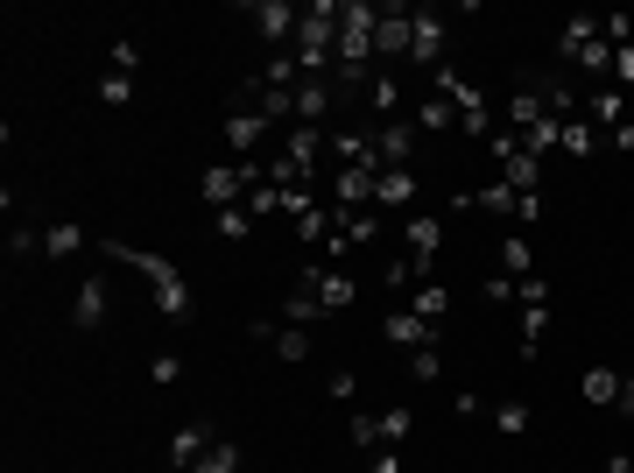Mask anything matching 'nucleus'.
Returning <instances> with one entry per match:
<instances>
[{
	"label": "nucleus",
	"instance_id": "423d86ee",
	"mask_svg": "<svg viewBox=\"0 0 634 473\" xmlns=\"http://www.w3.org/2000/svg\"><path fill=\"white\" fill-rule=\"evenodd\" d=\"M444 36H451V22L437 8H416V36H410V64L430 78V71H444Z\"/></svg>",
	"mask_w": 634,
	"mask_h": 473
},
{
	"label": "nucleus",
	"instance_id": "20e7f679",
	"mask_svg": "<svg viewBox=\"0 0 634 473\" xmlns=\"http://www.w3.org/2000/svg\"><path fill=\"white\" fill-rule=\"evenodd\" d=\"M402 247H410V276L416 283H430V269H437V247H444V213H410L402 219Z\"/></svg>",
	"mask_w": 634,
	"mask_h": 473
},
{
	"label": "nucleus",
	"instance_id": "2f4dec72",
	"mask_svg": "<svg viewBox=\"0 0 634 473\" xmlns=\"http://www.w3.org/2000/svg\"><path fill=\"white\" fill-rule=\"evenodd\" d=\"M247 213H254V219H276V213H282V191L268 184V177H261V184L247 191Z\"/></svg>",
	"mask_w": 634,
	"mask_h": 473
},
{
	"label": "nucleus",
	"instance_id": "c85d7f7f",
	"mask_svg": "<svg viewBox=\"0 0 634 473\" xmlns=\"http://www.w3.org/2000/svg\"><path fill=\"white\" fill-rule=\"evenodd\" d=\"M367 107L395 121V107H402V85H395V78H367Z\"/></svg>",
	"mask_w": 634,
	"mask_h": 473
},
{
	"label": "nucleus",
	"instance_id": "a19ab883",
	"mask_svg": "<svg viewBox=\"0 0 634 473\" xmlns=\"http://www.w3.org/2000/svg\"><path fill=\"white\" fill-rule=\"evenodd\" d=\"M148 375H156V381H162V389H170V381H176V375H184V361H176V353H170V347H162V353H156V361H148Z\"/></svg>",
	"mask_w": 634,
	"mask_h": 473
},
{
	"label": "nucleus",
	"instance_id": "e433bc0d",
	"mask_svg": "<svg viewBox=\"0 0 634 473\" xmlns=\"http://www.w3.org/2000/svg\"><path fill=\"white\" fill-rule=\"evenodd\" d=\"M515 298H522V312H542V304H550V283H542V276H522Z\"/></svg>",
	"mask_w": 634,
	"mask_h": 473
},
{
	"label": "nucleus",
	"instance_id": "09e8293b",
	"mask_svg": "<svg viewBox=\"0 0 634 473\" xmlns=\"http://www.w3.org/2000/svg\"><path fill=\"white\" fill-rule=\"evenodd\" d=\"M627 460H634V452H627Z\"/></svg>",
	"mask_w": 634,
	"mask_h": 473
},
{
	"label": "nucleus",
	"instance_id": "72a5a7b5",
	"mask_svg": "<svg viewBox=\"0 0 634 473\" xmlns=\"http://www.w3.org/2000/svg\"><path fill=\"white\" fill-rule=\"evenodd\" d=\"M198 473H240V446H233V438H219V446L205 452V466H198Z\"/></svg>",
	"mask_w": 634,
	"mask_h": 473
},
{
	"label": "nucleus",
	"instance_id": "f3484780",
	"mask_svg": "<svg viewBox=\"0 0 634 473\" xmlns=\"http://www.w3.org/2000/svg\"><path fill=\"white\" fill-rule=\"evenodd\" d=\"M106 304H113V298H106V276H85V283H78V304H71V325H78V332H99V325H106Z\"/></svg>",
	"mask_w": 634,
	"mask_h": 473
},
{
	"label": "nucleus",
	"instance_id": "2eb2a0df",
	"mask_svg": "<svg viewBox=\"0 0 634 473\" xmlns=\"http://www.w3.org/2000/svg\"><path fill=\"white\" fill-rule=\"evenodd\" d=\"M211 446H219V432H211V424H205V417H198V424H184V432H176V438H170V466H184V473H198Z\"/></svg>",
	"mask_w": 634,
	"mask_h": 473
},
{
	"label": "nucleus",
	"instance_id": "cd10ccee",
	"mask_svg": "<svg viewBox=\"0 0 634 473\" xmlns=\"http://www.w3.org/2000/svg\"><path fill=\"white\" fill-rule=\"evenodd\" d=\"M78 247H85V233H78V227H50V233H42V255H50V262H71Z\"/></svg>",
	"mask_w": 634,
	"mask_h": 473
},
{
	"label": "nucleus",
	"instance_id": "f8f14e48",
	"mask_svg": "<svg viewBox=\"0 0 634 473\" xmlns=\"http://www.w3.org/2000/svg\"><path fill=\"white\" fill-rule=\"evenodd\" d=\"M410 156H416L410 121H381V128H374V162H381V170H410Z\"/></svg>",
	"mask_w": 634,
	"mask_h": 473
},
{
	"label": "nucleus",
	"instance_id": "0eeeda50",
	"mask_svg": "<svg viewBox=\"0 0 634 473\" xmlns=\"http://www.w3.org/2000/svg\"><path fill=\"white\" fill-rule=\"evenodd\" d=\"M487 149H493V162H501V184H515V191H536L542 184V156H528L515 135H493Z\"/></svg>",
	"mask_w": 634,
	"mask_h": 473
},
{
	"label": "nucleus",
	"instance_id": "412c9836",
	"mask_svg": "<svg viewBox=\"0 0 634 473\" xmlns=\"http://www.w3.org/2000/svg\"><path fill=\"white\" fill-rule=\"evenodd\" d=\"M578 396H585L593 410H613V403H621V367H607V361H599V367H585Z\"/></svg>",
	"mask_w": 634,
	"mask_h": 473
},
{
	"label": "nucleus",
	"instance_id": "dca6fc26",
	"mask_svg": "<svg viewBox=\"0 0 634 473\" xmlns=\"http://www.w3.org/2000/svg\"><path fill=\"white\" fill-rule=\"evenodd\" d=\"M416 14L410 8H381V28H374V57H410Z\"/></svg>",
	"mask_w": 634,
	"mask_h": 473
},
{
	"label": "nucleus",
	"instance_id": "c9c22d12",
	"mask_svg": "<svg viewBox=\"0 0 634 473\" xmlns=\"http://www.w3.org/2000/svg\"><path fill=\"white\" fill-rule=\"evenodd\" d=\"M219 233H225V241H247V233H254V213H247V205H233V213H219Z\"/></svg>",
	"mask_w": 634,
	"mask_h": 473
},
{
	"label": "nucleus",
	"instance_id": "49530a36",
	"mask_svg": "<svg viewBox=\"0 0 634 473\" xmlns=\"http://www.w3.org/2000/svg\"><path fill=\"white\" fill-rule=\"evenodd\" d=\"M487 298H493V304H508V298H515V276L493 269V276H487Z\"/></svg>",
	"mask_w": 634,
	"mask_h": 473
},
{
	"label": "nucleus",
	"instance_id": "ea45409f",
	"mask_svg": "<svg viewBox=\"0 0 634 473\" xmlns=\"http://www.w3.org/2000/svg\"><path fill=\"white\" fill-rule=\"evenodd\" d=\"M325 389L339 396V403H353V396H359V375H353V367H331V375H325Z\"/></svg>",
	"mask_w": 634,
	"mask_h": 473
},
{
	"label": "nucleus",
	"instance_id": "6e6552de",
	"mask_svg": "<svg viewBox=\"0 0 634 473\" xmlns=\"http://www.w3.org/2000/svg\"><path fill=\"white\" fill-rule=\"evenodd\" d=\"M381 332H388V347H402V353H423V347H444V339H437V325H430V318H416L410 304H395V312L381 318Z\"/></svg>",
	"mask_w": 634,
	"mask_h": 473
},
{
	"label": "nucleus",
	"instance_id": "a211bd4d",
	"mask_svg": "<svg viewBox=\"0 0 634 473\" xmlns=\"http://www.w3.org/2000/svg\"><path fill=\"white\" fill-rule=\"evenodd\" d=\"M374 205H381V213H410L416 205V170H381L374 177Z\"/></svg>",
	"mask_w": 634,
	"mask_h": 473
},
{
	"label": "nucleus",
	"instance_id": "5701e85b",
	"mask_svg": "<svg viewBox=\"0 0 634 473\" xmlns=\"http://www.w3.org/2000/svg\"><path fill=\"white\" fill-rule=\"evenodd\" d=\"M501 276H515V283H522V276H536V247H528L522 233H508V241H501Z\"/></svg>",
	"mask_w": 634,
	"mask_h": 473
},
{
	"label": "nucleus",
	"instance_id": "f257e3e1",
	"mask_svg": "<svg viewBox=\"0 0 634 473\" xmlns=\"http://www.w3.org/2000/svg\"><path fill=\"white\" fill-rule=\"evenodd\" d=\"M99 255H106V262H127V269L142 276L148 290H156V312H162V318H191V283L176 276V262L148 255V247H127V241H99Z\"/></svg>",
	"mask_w": 634,
	"mask_h": 473
},
{
	"label": "nucleus",
	"instance_id": "c03bdc74",
	"mask_svg": "<svg viewBox=\"0 0 634 473\" xmlns=\"http://www.w3.org/2000/svg\"><path fill=\"white\" fill-rule=\"evenodd\" d=\"M113 71H127V78L142 71V50H134V36H120V43H113Z\"/></svg>",
	"mask_w": 634,
	"mask_h": 473
},
{
	"label": "nucleus",
	"instance_id": "bb28decb",
	"mask_svg": "<svg viewBox=\"0 0 634 473\" xmlns=\"http://www.w3.org/2000/svg\"><path fill=\"white\" fill-rule=\"evenodd\" d=\"M374 446H410V410H381V417H374Z\"/></svg>",
	"mask_w": 634,
	"mask_h": 473
},
{
	"label": "nucleus",
	"instance_id": "9d476101",
	"mask_svg": "<svg viewBox=\"0 0 634 473\" xmlns=\"http://www.w3.org/2000/svg\"><path fill=\"white\" fill-rule=\"evenodd\" d=\"M585 121H593L599 135H613V128H627V121H634L627 93H621V85H593V99H585Z\"/></svg>",
	"mask_w": 634,
	"mask_h": 473
},
{
	"label": "nucleus",
	"instance_id": "473e14b6",
	"mask_svg": "<svg viewBox=\"0 0 634 473\" xmlns=\"http://www.w3.org/2000/svg\"><path fill=\"white\" fill-rule=\"evenodd\" d=\"M542 332H550V304H542V312H522V361L542 347Z\"/></svg>",
	"mask_w": 634,
	"mask_h": 473
},
{
	"label": "nucleus",
	"instance_id": "de8ad7c7",
	"mask_svg": "<svg viewBox=\"0 0 634 473\" xmlns=\"http://www.w3.org/2000/svg\"><path fill=\"white\" fill-rule=\"evenodd\" d=\"M613 410H621V417H634V375H621V403H613Z\"/></svg>",
	"mask_w": 634,
	"mask_h": 473
},
{
	"label": "nucleus",
	"instance_id": "79ce46f5",
	"mask_svg": "<svg viewBox=\"0 0 634 473\" xmlns=\"http://www.w3.org/2000/svg\"><path fill=\"white\" fill-rule=\"evenodd\" d=\"M367 473H402V446H374L367 452Z\"/></svg>",
	"mask_w": 634,
	"mask_h": 473
},
{
	"label": "nucleus",
	"instance_id": "f03ea898",
	"mask_svg": "<svg viewBox=\"0 0 634 473\" xmlns=\"http://www.w3.org/2000/svg\"><path fill=\"white\" fill-rule=\"evenodd\" d=\"M374 28H381V8H374V0H339V71L374 64Z\"/></svg>",
	"mask_w": 634,
	"mask_h": 473
},
{
	"label": "nucleus",
	"instance_id": "7c9ffc66",
	"mask_svg": "<svg viewBox=\"0 0 634 473\" xmlns=\"http://www.w3.org/2000/svg\"><path fill=\"white\" fill-rule=\"evenodd\" d=\"M276 353H282V361H310V332H304V325H282V332H276Z\"/></svg>",
	"mask_w": 634,
	"mask_h": 473
},
{
	"label": "nucleus",
	"instance_id": "aec40b11",
	"mask_svg": "<svg viewBox=\"0 0 634 473\" xmlns=\"http://www.w3.org/2000/svg\"><path fill=\"white\" fill-rule=\"evenodd\" d=\"M522 198H536V191L487 184V191H473V213H493V219H508V227H515V219H522Z\"/></svg>",
	"mask_w": 634,
	"mask_h": 473
},
{
	"label": "nucleus",
	"instance_id": "9b49d317",
	"mask_svg": "<svg viewBox=\"0 0 634 473\" xmlns=\"http://www.w3.org/2000/svg\"><path fill=\"white\" fill-rule=\"evenodd\" d=\"M268 135H276V128H268L254 107H233V113H225V142H233V156H240V162H254V149H261Z\"/></svg>",
	"mask_w": 634,
	"mask_h": 473
},
{
	"label": "nucleus",
	"instance_id": "37998d69",
	"mask_svg": "<svg viewBox=\"0 0 634 473\" xmlns=\"http://www.w3.org/2000/svg\"><path fill=\"white\" fill-rule=\"evenodd\" d=\"M8 255H14V262H28V255H42V241H36L28 227H14V233H8Z\"/></svg>",
	"mask_w": 634,
	"mask_h": 473
},
{
	"label": "nucleus",
	"instance_id": "a18cd8bd",
	"mask_svg": "<svg viewBox=\"0 0 634 473\" xmlns=\"http://www.w3.org/2000/svg\"><path fill=\"white\" fill-rule=\"evenodd\" d=\"M451 410H459V417H487V396H479V389H459V396H451Z\"/></svg>",
	"mask_w": 634,
	"mask_h": 473
},
{
	"label": "nucleus",
	"instance_id": "c756f323",
	"mask_svg": "<svg viewBox=\"0 0 634 473\" xmlns=\"http://www.w3.org/2000/svg\"><path fill=\"white\" fill-rule=\"evenodd\" d=\"M487 417H493V432H501V438H522V432H528V410H522V403H493Z\"/></svg>",
	"mask_w": 634,
	"mask_h": 473
},
{
	"label": "nucleus",
	"instance_id": "39448f33",
	"mask_svg": "<svg viewBox=\"0 0 634 473\" xmlns=\"http://www.w3.org/2000/svg\"><path fill=\"white\" fill-rule=\"evenodd\" d=\"M296 14H304V8H290V0H254V8H240V22H247L268 50H290V43H296Z\"/></svg>",
	"mask_w": 634,
	"mask_h": 473
},
{
	"label": "nucleus",
	"instance_id": "7ed1b4c3",
	"mask_svg": "<svg viewBox=\"0 0 634 473\" xmlns=\"http://www.w3.org/2000/svg\"><path fill=\"white\" fill-rule=\"evenodd\" d=\"M261 184V162H211L198 177V198L211 213H233V205H247V191Z\"/></svg>",
	"mask_w": 634,
	"mask_h": 473
},
{
	"label": "nucleus",
	"instance_id": "393cba45",
	"mask_svg": "<svg viewBox=\"0 0 634 473\" xmlns=\"http://www.w3.org/2000/svg\"><path fill=\"white\" fill-rule=\"evenodd\" d=\"M282 318H290V325H317V318H331V312L317 304V290H310V283H296V290H290V304H282Z\"/></svg>",
	"mask_w": 634,
	"mask_h": 473
},
{
	"label": "nucleus",
	"instance_id": "1a4fd4ad",
	"mask_svg": "<svg viewBox=\"0 0 634 473\" xmlns=\"http://www.w3.org/2000/svg\"><path fill=\"white\" fill-rule=\"evenodd\" d=\"M296 283H310L325 312H345V304H353V276L331 269V262H304V269H296Z\"/></svg>",
	"mask_w": 634,
	"mask_h": 473
},
{
	"label": "nucleus",
	"instance_id": "b1692460",
	"mask_svg": "<svg viewBox=\"0 0 634 473\" xmlns=\"http://www.w3.org/2000/svg\"><path fill=\"white\" fill-rule=\"evenodd\" d=\"M410 312H416V318H430V325H444V312H451V290H444V283H416Z\"/></svg>",
	"mask_w": 634,
	"mask_h": 473
},
{
	"label": "nucleus",
	"instance_id": "6ab92c4d",
	"mask_svg": "<svg viewBox=\"0 0 634 473\" xmlns=\"http://www.w3.org/2000/svg\"><path fill=\"white\" fill-rule=\"evenodd\" d=\"M599 142H607V135H599V128H593V121H585V113H571V121H557V156H571V162H585V156H593V149H599Z\"/></svg>",
	"mask_w": 634,
	"mask_h": 473
},
{
	"label": "nucleus",
	"instance_id": "a878e982",
	"mask_svg": "<svg viewBox=\"0 0 634 473\" xmlns=\"http://www.w3.org/2000/svg\"><path fill=\"white\" fill-rule=\"evenodd\" d=\"M296 241H304V247H317V255H325V241H331V205H310V213L296 219Z\"/></svg>",
	"mask_w": 634,
	"mask_h": 473
},
{
	"label": "nucleus",
	"instance_id": "ddd939ff",
	"mask_svg": "<svg viewBox=\"0 0 634 473\" xmlns=\"http://www.w3.org/2000/svg\"><path fill=\"white\" fill-rule=\"evenodd\" d=\"M325 191H331V205H345V213H374V170H331Z\"/></svg>",
	"mask_w": 634,
	"mask_h": 473
},
{
	"label": "nucleus",
	"instance_id": "4468645a",
	"mask_svg": "<svg viewBox=\"0 0 634 473\" xmlns=\"http://www.w3.org/2000/svg\"><path fill=\"white\" fill-rule=\"evenodd\" d=\"M501 121H508V128H515V135H528V128H542V121H550V107H542V93H536V85H528V78H522V85H515V93H508V99H501Z\"/></svg>",
	"mask_w": 634,
	"mask_h": 473
},
{
	"label": "nucleus",
	"instance_id": "58836bf2",
	"mask_svg": "<svg viewBox=\"0 0 634 473\" xmlns=\"http://www.w3.org/2000/svg\"><path fill=\"white\" fill-rule=\"evenodd\" d=\"M613 85L634 99V43H621V50H613Z\"/></svg>",
	"mask_w": 634,
	"mask_h": 473
},
{
	"label": "nucleus",
	"instance_id": "4c0bfd02",
	"mask_svg": "<svg viewBox=\"0 0 634 473\" xmlns=\"http://www.w3.org/2000/svg\"><path fill=\"white\" fill-rule=\"evenodd\" d=\"M410 367H416V381H437V375H444V347H423V353H410Z\"/></svg>",
	"mask_w": 634,
	"mask_h": 473
},
{
	"label": "nucleus",
	"instance_id": "4be33fe9",
	"mask_svg": "<svg viewBox=\"0 0 634 473\" xmlns=\"http://www.w3.org/2000/svg\"><path fill=\"white\" fill-rule=\"evenodd\" d=\"M416 128H423V135H444V128H459V107H451L444 93H423V107H416Z\"/></svg>",
	"mask_w": 634,
	"mask_h": 473
},
{
	"label": "nucleus",
	"instance_id": "f704fd0d",
	"mask_svg": "<svg viewBox=\"0 0 634 473\" xmlns=\"http://www.w3.org/2000/svg\"><path fill=\"white\" fill-rule=\"evenodd\" d=\"M127 99H134V78H127V71L99 78V107H127Z\"/></svg>",
	"mask_w": 634,
	"mask_h": 473
}]
</instances>
